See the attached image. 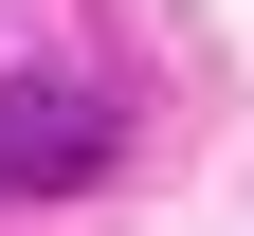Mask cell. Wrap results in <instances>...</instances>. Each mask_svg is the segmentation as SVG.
<instances>
[{
    "label": "cell",
    "mask_w": 254,
    "mask_h": 236,
    "mask_svg": "<svg viewBox=\"0 0 254 236\" xmlns=\"http://www.w3.org/2000/svg\"><path fill=\"white\" fill-rule=\"evenodd\" d=\"M127 163V109L91 73H0V200H73Z\"/></svg>",
    "instance_id": "cell-1"
}]
</instances>
